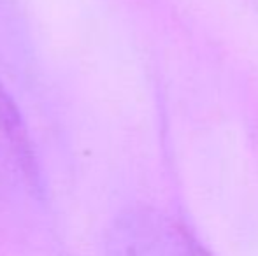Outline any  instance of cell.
<instances>
[{
    "instance_id": "cell-2",
    "label": "cell",
    "mask_w": 258,
    "mask_h": 256,
    "mask_svg": "<svg viewBox=\"0 0 258 256\" xmlns=\"http://www.w3.org/2000/svg\"><path fill=\"white\" fill-rule=\"evenodd\" d=\"M0 139L6 144L9 154H13L21 174L28 179V183L37 185L39 168L30 135L27 132L20 109L2 84H0Z\"/></svg>"
},
{
    "instance_id": "cell-1",
    "label": "cell",
    "mask_w": 258,
    "mask_h": 256,
    "mask_svg": "<svg viewBox=\"0 0 258 256\" xmlns=\"http://www.w3.org/2000/svg\"><path fill=\"white\" fill-rule=\"evenodd\" d=\"M109 256H211L176 219L155 209L119 216L109 235Z\"/></svg>"
}]
</instances>
